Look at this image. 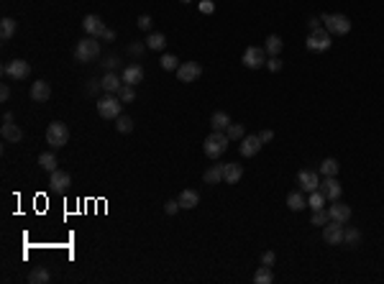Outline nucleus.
<instances>
[{"label":"nucleus","mask_w":384,"mask_h":284,"mask_svg":"<svg viewBox=\"0 0 384 284\" xmlns=\"http://www.w3.org/2000/svg\"><path fill=\"white\" fill-rule=\"evenodd\" d=\"M228 144H231V138L226 136V131H213V133L205 138L203 151H205L208 159H221V154H226Z\"/></svg>","instance_id":"nucleus-1"},{"label":"nucleus","mask_w":384,"mask_h":284,"mask_svg":"<svg viewBox=\"0 0 384 284\" xmlns=\"http://www.w3.org/2000/svg\"><path fill=\"white\" fill-rule=\"evenodd\" d=\"M98 41H100V39H95V36H87V39L77 41L75 59H77V62H82V64H87V62H95V59L100 57V44H98Z\"/></svg>","instance_id":"nucleus-2"},{"label":"nucleus","mask_w":384,"mask_h":284,"mask_svg":"<svg viewBox=\"0 0 384 284\" xmlns=\"http://www.w3.org/2000/svg\"><path fill=\"white\" fill-rule=\"evenodd\" d=\"M121 98L118 95H103V98H98V115L100 118H105V121H115L118 115H121Z\"/></svg>","instance_id":"nucleus-3"},{"label":"nucleus","mask_w":384,"mask_h":284,"mask_svg":"<svg viewBox=\"0 0 384 284\" xmlns=\"http://www.w3.org/2000/svg\"><path fill=\"white\" fill-rule=\"evenodd\" d=\"M323 26L330 31V36L335 34V36H346L348 31H351V21L346 18V16H341V13H323Z\"/></svg>","instance_id":"nucleus-4"},{"label":"nucleus","mask_w":384,"mask_h":284,"mask_svg":"<svg viewBox=\"0 0 384 284\" xmlns=\"http://www.w3.org/2000/svg\"><path fill=\"white\" fill-rule=\"evenodd\" d=\"M307 49L310 52H328L330 49V31L328 29H323V26H318V29H313L310 34H307Z\"/></svg>","instance_id":"nucleus-5"},{"label":"nucleus","mask_w":384,"mask_h":284,"mask_svg":"<svg viewBox=\"0 0 384 284\" xmlns=\"http://www.w3.org/2000/svg\"><path fill=\"white\" fill-rule=\"evenodd\" d=\"M67 141H69V128L64 123H59V121L49 123V128H46V144L52 149H62Z\"/></svg>","instance_id":"nucleus-6"},{"label":"nucleus","mask_w":384,"mask_h":284,"mask_svg":"<svg viewBox=\"0 0 384 284\" xmlns=\"http://www.w3.org/2000/svg\"><path fill=\"white\" fill-rule=\"evenodd\" d=\"M267 64V49L264 46H249L244 52V67L249 69H261Z\"/></svg>","instance_id":"nucleus-7"},{"label":"nucleus","mask_w":384,"mask_h":284,"mask_svg":"<svg viewBox=\"0 0 384 284\" xmlns=\"http://www.w3.org/2000/svg\"><path fill=\"white\" fill-rule=\"evenodd\" d=\"M3 75H6V77H13V80H26V77L31 75V64L23 62V59H13V62H8V64L3 67Z\"/></svg>","instance_id":"nucleus-8"},{"label":"nucleus","mask_w":384,"mask_h":284,"mask_svg":"<svg viewBox=\"0 0 384 284\" xmlns=\"http://www.w3.org/2000/svg\"><path fill=\"white\" fill-rule=\"evenodd\" d=\"M323 241L328 246H341L343 243V223L330 220L328 225H323Z\"/></svg>","instance_id":"nucleus-9"},{"label":"nucleus","mask_w":384,"mask_h":284,"mask_svg":"<svg viewBox=\"0 0 384 284\" xmlns=\"http://www.w3.org/2000/svg\"><path fill=\"white\" fill-rule=\"evenodd\" d=\"M200 75H203V67H200L198 62H184V64H179V67H177V77H179V82H195Z\"/></svg>","instance_id":"nucleus-10"},{"label":"nucleus","mask_w":384,"mask_h":284,"mask_svg":"<svg viewBox=\"0 0 384 284\" xmlns=\"http://www.w3.org/2000/svg\"><path fill=\"white\" fill-rule=\"evenodd\" d=\"M82 29H85V34H87V36L100 39V36H103V31H105L108 26L103 23V18H98V16H92V13H90V16H85V18H82Z\"/></svg>","instance_id":"nucleus-11"},{"label":"nucleus","mask_w":384,"mask_h":284,"mask_svg":"<svg viewBox=\"0 0 384 284\" xmlns=\"http://www.w3.org/2000/svg\"><path fill=\"white\" fill-rule=\"evenodd\" d=\"M297 182H300V190H302V192H315V190L320 187L318 172H310V169H302V172L297 174Z\"/></svg>","instance_id":"nucleus-12"},{"label":"nucleus","mask_w":384,"mask_h":284,"mask_svg":"<svg viewBox=\"0 0 384 284\" xmlns=\"http://www.w3.org/2000/svg\"><path fill=\"white\" fill-rule=\"evenodd\" d=\"M318 190L325 195V200H338L341 192H343V187H341V182L335 177H323V182H320Z\"/></svg>","instance_id":"nucleus-13"},{"label":"nucleus","mask_w":384,"mask_h":284,"mask_svg":"<svg viewBox=\"0 0 384 284\" xmlns=\"http://www.w3.org/2000/svg\"><path fill=\"white\" fill-rule=\"evenodd\" d=\"M49 184H52L54 192H64V190H69L72 177H69L67 172H62V169H54V172L49 174Z\"/></svg>","instance_id":"nucleus-14"},{"label":"nucleus","mask_w":384,"mask_h":284,"mask_svg":"<svg viewBox=\"0 0 384 284\" xmlns=\"http://www.w3.org/2000/svg\"><path fill=\"white\" fill-rule=\"evenodd\" d=\"M330 220H335V223H348L351 220V207L346 205V202H341V200H333V205H330Z\"/></svg>","instance_id":"nucleus-15"},{"label":"nucleus","mask_w":384,"mask_h":284,"mask_svg":"<svg viewBox=\"0 0 384 284\" xmlns=\"http://www.w3.org/2000/svg\"><path fill=\"white\" fill-rule=\"evenodd\" d=\"M259 149H261V138L259 136H244L241 138V156L251 159V156L259 154Z\"/></svg>","instance_id":"nucleus-16"},{"label":"nucleus","mask_w":384,"mask_h":284,"mask_svg":"<svg viewBox=\"0 0 384 284\" xmlns=\"http://www.w3.org/2000/svg\"><path fill=\"white\" fill-rule=\"evenodd\" d=\"M121 77H123V85H133V87H136V85L143 80V67H141V64H128Z\"/></svg>","instance_id":"nucleus-17"},{"label":"nucleus","mask_w":384,"mask_h":284,"mask_svg":"<svg viewBox=\"0 0 384 284\" xmlns=\"http://www.w3.org/2000/svg\"><path fill=\"white\" fill-rule=\"evenodd\" d=\"M49 98H52V87H49V82L36 80V82L31 85V100H36V103H46Z\"/></svg>","instance_id":"nucleus-18"},{"label":"nucleus","mask_w":384,"mask_h":284,"mask_svg":"<svg viewBox=\"0 0 384 284\" xmlns=\"http://www.w3.org/2000/svg\"><path fill=\"white\" fill-rule=\"evenodd\" d=\"M100 85H103V90H105V92L118 95V92H121V87H123V77H118L115 72H108V75L100 80Z\"/></svg>","instance_id":"nucleus-19"},{"label":"nucleus","mask_w":384,"mask_h":284,"mask_svg":"<svg viewBox=\"0 0 384 284\" xmlns=\"http://www.w3.org/2000/svg\"><path fill=\"white\" fill-rule=\"evenodd\" d=\"M177 200H179V207H182V210H192V207L200 205V195H198L195 190H182Z\"/></svg>","instance_id":"nucleus-20"},{"label":"nucleus","mask_w":384,"mask_h":284,"mask_svg":"<svg viewBox=\"0 0 384 284\" xmlns=\"http://www.w3.org/2000/svg\"><path fill=\"white\" fill-rule=\"evenodd\" d=\"M241 177H244V167L241 164H223V182L238 184Z\"/></svg>","instance_id":"nucleus-21"},{"label":"nucleus","mask_w":384,"mask_h":284,"mask_svg":"<svg viewBox=\"0 0 384 284\" xmlns=\"http://www.w3.org/2000/svg\"><path fill=\"white\" fill-rule=\"evenodd\" d=\"M0 136H3V141L8 144H18L23 138V131L16 126V123H3V128H0Z\"/></svg>","instance_id":"nucleus-22"},{"label":"nucleus","mask_w":384,"mask_h":284,"mask_svg":"<svg viewBox=\"0 0 384 284\" xmlns=\"http://www.w3.org/2000/svg\"><path fill=\"white\" fill-rule=\"evenodd\" d=\"M16 29H18L16 18H3V21H0V39L11 41V39L16 36Z\"/></svg>","instance_id":"nucleus-23"},{"label":"nucleus","mask_w":384,"mask_h":284,"mask_svg":"<svg viewBox=\"0 0 384 284\" xmlns=\"http://www.w3.org/2000/svg\"><path fill=\"white\" fill-rule=\"evenodd\" d=\"M358 241H361V233H358V228L343 225V246H348V248H356V246H358Z\"/></svg>","instance_id":"nucleus-24"},{"label":"nucleus","mask_w":384,"mask_h":284,"mask_svg":"<svg viewBox=\"0 0 384 284\" xmlns=\"http://www.w3.org/2000/svg\"><path fill=\"white\" fill-rule=\"evenodd\" d=\"M210 126H213V131H226V128L231 126V115H228V113H223V110H218V113H213Z\"/></svg>","instance_id":"nucleus-25"},{"label":"nucleus","mask_w":384,"mask_h":284,"mask_svg":"<svg viewBox=\"0 0 384 284\" xmlns=\"http://www.w3.org/2000/svg\"><path fill=\"white\" fill-rule=\"evenodd\" d=\"M203 179H205L208 184H221V182H223V164H213V167L203 174Z\"/></svg>","instance_id":"nucleus-26"},{"label":"nucleus","mask_w":384,"mask_h":284,"mask_svg":"<svg viewBox=\"0 0 384 284\" xmlns=\"http://www.w3.org/2000/svg\"><path fill=\"white\" fill-rule=\"evenodd\" d=\"M305 205H307V200H305L302 190H300V192H290V195H287V207H290V210L300 212V210H302Z\"/></svg>","instance_id":"nucleus-27"},{"label":"nucleus","mask_w":384,"mask_h":284,"mask_svg":"<svg viewBox=\"0 0 384 284\" xmlns=\"http://www.w3.org/2000/svg\"><path fill=\"white\" fill-rule=\"evenodd\" d=\"M29 281H31V284H49V281H52V274H49V269L36 266V269L29 274Z\"/></svg>","instance_id":"nucleus-28"},{"label":"nucleus","mask_w":384,"mask_h":284,"mask_svg":"<svg viewBox=\"0 0 384 284\" xmlns=\"http://www.w3.org/2000/svg\"><path fill=\"white\" fill-rule=\"evenodd\" d=\"M264 49H267V54H269V57H279V54H282V39H279L277 34L267 36V44H264Z\"/></svg>","instance_id":"nucleus-29"},{"label":"nucleus","mask_w":384,"mask_h":284,"mask_svg":"<svg viewBox=\"0 0 384 284\" xmlns=\"http://www.w3.org/2000/svg\"><path fill=\"white\" fill-rule=\"evenodd\" d=\"M146 46H149L151 52H161V49L166 46V36H164V34H149V36H146Z\"/></svg>","instance_id":"nucleus-30"},{"label":"nucleus","mask_w":384,"mask_h":284,"mask_svg":"<svg viewBox=\"0 0 384 284\" xmlns=\"http://www.w3.org/2000/svg\"><path fill=\"white\" fill-rule=\"evenodd\" d=\"M39 167H41L44 172H49V174H52L54 169H59V167H57V156H54L52 151H46V154L39 156Z\"/></svg>","instance_id":"nucleus-31"},{"label":"nucleus","mask_w":384,"mask_h":284,"mask_svg":"<svg viewBox=\"0 0 384 284\" xmlns=\"http://www.w3.org/2000/svg\"><path fill=\"white\" fill-rule=\"evenodd\" d=\"M254 281H256V284H272V281H274L272 266H264V264H261V266H259V271L254 274Z\"/></svg>","instance_id":"nucleus-32"},{"label":"nucleus","mask_w":384,"mask_h":284,"mask_svg":"<svg viewBox=\"0 0 384 284\" xmlns=\"http://www.w3.org/2000/svg\"><path fill=\"white\" fill-rule=\"evenodd\" d=\"M338 161L333 159V156H328V159H323V164H320V172H323V177H335L338 174Z\"/></svg>","instance_id":"nucleus-33"},{"label":"nucleus","mask_w":384,"mask_h":284,"mask_svg":"<svg viewBox=\"0 0 384 284\" xmlns=\"http://www.w3.org/2000/svg\"><path fill=\"white\" fill-rule=\"evenodd\" d=\"M115 128H118V133H131V131H133V118L118 115V118H115Z\"/></svg>","instance_id":"nucleus-34"},{"label":"nucleus","mask_w":384,"mask_h":284,"mask_svg":"<svg viewBox=\"0 0 384 284\" xmlns=\"http://www.w3.org/2000/svg\"><path fill=\"white\" fill-rule=\"evenodd\" d=\"M226 136H228L231 141H241V138L246 136V131H244V126H241V123H231V126L226 128Z\"/></svg>","instance_id":"nucleus-35"},{"label":"nucleus","mask_w":384,"mask_h":284,"mask_svg":"<svg viewBox=\"0 0 384 284\" xmlns=\"http://www.w3.org/2000/svg\"><path fill=\"white\" fill-rule=\"evenodd\" d=\"M323 202H325V195H323L320 190L310 192V197H307V205H310L313 210H323Z\"/></svg>","instance_id":"nucleus-36"},{"label":"nucleus","mask_w":384,"mask_h":284,"mask_svg":"<svg viewBox=\"0 0 384 284\" xmlns=\"http://www.w3.org/2000/svg\"><path fill=\"white\" fill-rule=\"evenodd\" d=\"M310 220H313V225H320V228H323V225L330 223V212H328V210H313V218H310Z\"/></svg>","instance_id":"nucleus-37"},{"label":"nucleus","mask_w":384,"mask_h":284,"mask_svg":"<svg viewBox=\"0 0 384 284\" xmlns=\"http://www.w3.org/2000/svg\"><path fill=\"white\" fill-rule=\"evenodd\" d=\"M159 62H161V69H166V72H174V69L179 67V62H177V57H174V54H164Z\"/></svg>","instance_id":"nucleus-38"},{"label":"nucleus","mask_w":384,"mask_h":284,"mask_svg":"<svg viewBox=\"0 0 384 284\" xmlns=\"http://www.w3.org/2000/svg\"><path fill=\"white\" fill-rule=\"evenodd\" d=\"M118 98H121V103H133V100H136V90H133V85H123V87H121V92H118Z\"/></svg>","instance_id":"nucleus-39"},{"label":"nucleus","mask_w":384,"mask_h":284,"mask_svg":"<svg viewBox=\"0 0 384 284\" xmlns=\"http://www.w3.org/2000/svg\"><path fill=\"white\" fill-rule=\"evenodd\" d=\"M146 49H149V46H146V41H138V44H131V46H128V54H133V57H141Z\"/></svg>","instance_id":"nucleus-40"},{"label":"nucleus","mask_w":384,"mask_h":284,"mask_svg":"<svg viewBox=\"0 0 384 284\" xmlns=\"http://www.w3.org/2000/svg\"><path fill=\"white\" fill-rule=\"evenodd\" d=\"M177 210H179V200H166V202H164V212H166V215H174Z\"/></svg>","instance_id":"nucleus-41"},{"label":"nucleus","mask_w":384,"mask_h":284,"mask_svg":"<svg viewBox=\"0 0 384 284\" xmlns=\"http://www.w3.org/2000/svg\"><path fill=\"white\" fill-rule=\"evenodd\" d=\"M274 261H277V253H274V251H264V253H261V264H264V266H274Z\"/></svg>","instance_id":"nucleus-42"},{"label":"nucleus","mask_w":384,"mask_h":284,"mask_svg":"<svg viewBox=\"0 0 384 284\" xmlns=\"http://www.w3.org/2000/svg\"><path fill=\"white\" fill-rule=\"evenodd\" d=\"M136 23H138V29H141V31H149V29H151V16H146V13H143V16H138V21H136Z\"/></svg>","instance_id":"nucleus-43"},{"label":"nucleus","mask_w":384,"mask_h":284,"mask_svg":"<svg viewBox=\"0 0 384 284\" xmlns=\"http://www.w3.org/2000/svg\"><path fill=\"white\" fill-rule=\"evenodd\" d=\"M267 67H269L272 72H279V69H282V59H279V57H272V59H267Z\"/></svg>","instance_id":"nucleus-44"},{"label":"nucleus","mask_w":384,"mask_h":284,"mask_svg":"<svg viewBox=\"0 0 384 284\" xmlns=\"http://www.w3.org/2000/svg\"><path fill=\"white\" fill-rule=\"evenodd\" d=\"M103 67H105L108 72H115V67H118V59H115V57H108V59L103 62Z\"/></svg>","instance_id":"nucleus-45"},{"label":"nucleus","mask_w":384,"mask_h":284,"mask_svg":"<svg viewBox=\"0 0 384 284\" xmlns=\"http://www.w3.org/2000/svg\"><path fill=\"white\" fill-rule=\"evenodd\" d=\"M98 90H103V85H100V80H90V85H87V92H90V95H95Z\"/></svg>","instance_id":"nucleus-46"},{"label":"nucleus","mask_w":384,"mask_h":284,"mask_svg":"<svg viewBox=\"0 0 384 284\" xmlns=\"http://www.w3.org/2000/svg\"><path fill=\"white\" fill-rule=\"evenodd\" d=\"M0 100H3V103H8V100H11V87H8V85L0 87Z\"/></svg>","instance_id":"nucleus-47"},{"label":"nucleus","mask_w":384,"mask_h":284,"mask_svg":"<svg viewBox=\"0 0 384 284\" xmlns=\"http://www.w3.org/2000/svg\"><path fill=\"white\" fill-rule=\"evenodd\" d=\"M100 41H115V31H113V29H105L103 36H100Z\"/></svg>","instance_id":"nucleus-48"},{"label":"nucleus","mask_w":384,"mask_h":284,"mask_svg":"<svg viewBox=\"0 0 384 284\" xmlns=\"http://www.w3.org/2000/svg\"><path fill=\"white\" fill-rule=\"evenodd\" d=\"M259 138H261V144H267V141H272V138H274V133H272V131H261V133H259Z\"/></svg>","instance_id":"nucleus-49"},{"label":"nucleus","mask_w":384,"mask_h":284,"mask_svg":"<svg viewBox=\"0 0 384 284\" xmlns=\"http://www.w3.org/2000/svg\"><path fill=\"white\" fill-rule=\"evenodd\" d=\"M200 11L203 13H213L215 8H213V3H208V0H205V3H200Z\"/></svg>","instance_id":"nucleus-50"},{"label":"nucleus","mask_w":384,"mask_h":284,"mask_svg":"<svg viewBox=\"0 0 384 284\" xmlns=\"http://www.w3.org/2000/svg\"><path fill=\"white\" fill-rule=\"evenodd\" d=\"M307 26H310V31H313V29H318V26H320V18H310V21H307Z\"/></svg>","instance_id":"nucleus-51"},{"label":"nucleus","mask_w":384,"mask_h":284,"mask_svg":"<svg viewBox=\"0 0 384 284\" xmlns=\"http://www.w3.org/2000/svg\"><path fill=\"white\" fill-rule=\"evenodd\" d=\"M3 123H13V113H3Z\"/></svg>","instance_id":"nucleus-52"},{"label":"nucleus","mask_w":384,"mask_h":284,"mask_svg":"<svg viewBox=\"0 0 384 284\" xmlns=\"http://www.w3.org/2000/svg\"><path fill=\"white\" fill-rule=\"evenodd\" d=\"M182 3H189V0H182Z\"/></svg>","instance_id":"nucleus-53"}]
</instances>
